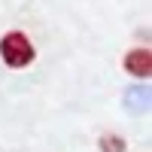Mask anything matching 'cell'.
<instances>
[{
	"mask_svg": "<svg viewBox=\"0 0 152 152\" xmlns=\"http://www.w3.org/2000/svg\"><path fill=\"white\" fill-rule=\"evenodd\" d=\"M34 43L24 37L21 31H9L3 34V40H0V61H3L6 67L12 70H21V67H28L31 61H34Z\"/></svg>",
	"mask_w": 152,
	"mask_h": 152,
	"instance_id": "cell-1",
	"label": "cell"
},
{
	"mask_svg": "<svg viewBox=\"0 0 152 152\" xmlns=\"http://www.w3.org/2000/svg\"><path fill=\"white\" fill-rule=\"evenodd\" d=\"M125 70L131 76H137V79H149V73H152V52L143 49V46L131 49V52L125 55Z\"/></svg>",
	"mask_w": 152,
	"mask_h": 152,
	"instance_id": "cell-2",
	"label": "cell"
},
{
	"mask_svg": "<svg viewBox=\"0 0 152 152\" xmlns=\"http://www.w3.org/2000/svg\"><path fill=\"white\" fill-rule=\"evenodd\" d=\"M100 152H125V140L119 134H104L100 137Z\"/></svg>",
	"mask_w": 152,
	"mask_h": 152,
	"instance_id": "cell-3",
	"label": "cell"
}]
</instances>
